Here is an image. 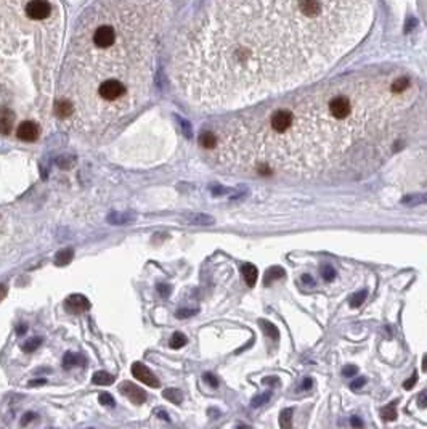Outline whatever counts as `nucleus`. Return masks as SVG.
Listing matches in <instances>:
<instances>
[{"mask_svg":"<svg viewBox=\"0 0 427 429\" xmlns=\"http://www.w3.org/2000/svg\"><path fill=\"white\" fill-rule=\"evenodd\" d=\"M137 216L134 212H111L108 216V222L112 225H129L134 223Z\"/></svg>","mask_w":427,"mask_h":429,"instance_id":"obj_11","label":"nucleus"},{"mask_svg":"<svg viewBox=\"0 0 427 429\" xmlns=\"http://www.w3.org/2000/svg\"><path fill=\"white\" fill-rule=\"evenodd\" d=\"M350 424L355 426V427H362V426H363V421H362V419H360L358 416H354L352 419H350Z\"/></svg>","mask_w":427,"mask_h":429,"instance_id":"obj_43","label":"nucleus"},{"mask_svg":"<svg viewBox=\"0 0 427 429\" xmlns=\"http://www.w3.org/2000/svg\"><path fill=\"white\" fill-rule=\"evenodd\" d=\"M410 86L411 82L408 77H397L391 82V90L397 93V95H403V93H406V90H410Z\"/></svg>","mask_w":427,"mask_h":429,"instance_id":"obj_14","label":"nucleus"},{"mask_svg":"<svg viewBox=\"0 0 427 429\" xmlns=\"http://www.w3.org/2000/svg\"><path fill=\"white\" fill-rule=\"evenodd\" d=\"M164 397L167 399V400H170V402L172 404H180L182 402V394L178 393L177 389H167V391H164Z\"/></svg>","mask_w":427,"mask_h":429,"instance_id":"obj_23","label":"nucleus"},{"mask_svg":"<svg viewBox=\"0 0 427 429\" xmlns=\"http://www.w3.org/2000/svg\"><path fill=\"white\" fill-rule=\"evenodd\" d=\"M369 0H217L189 32L180 81L199 105L240 106L315 79L360 41Z\"/></svg>","mask_w":427,"mask_h":429,"instance_id":"obj_1","label":"nucleus"},{"mask_svg":"<svg viewBox=\"0 0 427 429\" xmlns=\"http://www.w3.org/2000/svg\"><path fill=\"white\" fill-rule=\"evenodd\" d=\"M416 383H417V375H416V373H414V375H413V376H411L410 379H408V381H405L403 387H405V389H411V387H413V386H414Z\"/></svg>","mask_w":427,"mask_h":429,"instance_id":"obj_39","label":"nucleus"},{"mask_svg":"<svg viewBox=\"0 0 427 429\" xmlns=\"http://www.w3.org/2000/svg\"><path fill=\"white\" fill-rule=\"evenodd\" d=\"M15 123V114L12 109L0 108V134L8 135L12 132V127Z\"/></svg>","mask_w":427,"mask_h":429,"instance_id":"obj_10","label":"nucleus"},{"mask_svg":"<svg viewBox=\"0 0 427 429\" xmlns=\"http://www.w3.org/2000/svg\"><path fill=\"white\" fill-rule=\"evenodd\" d=\"M300 280H302V283H303V285H307V286H313V285H315V280H313L310 275H302V278H300Z\"/></svg>","mask_w":427,"mask_h":429,"instance_id":"obj_42","label":"nucleus"},{"mask_svg":"<svg viewBox=\"0 0 427 429\" xmlns=\"http://www.w3.org/2000/svg\"><path fill=\"white\" fill-rule=\"evenodd\" d=\"M260 325H262V330L267 333V336L268 338H271V339H278V330L275 328V325H271L270 322H267V320H260Z\"/></svg>","mask_w":427,"mask_h":429,"instance_id":"obj_19","label":"nucleus"},{"mask_svg":"<svg viewBox=\"0 0 427 429\" xmlns=\"http://www.w3.org/2000/svg\"><path fill=\"white\" fill-rule=\"evenodd\" d=\"M156 415H159L161 419H166V421H169V415H167V412H164V410H156Z\"/></svg>","mask_w":427,"mask_h":429,"instance_id":"obj_46","label":"nucleus"},{"mask_svg":"<svg viewBox=\"0 0 427 429\" xmlns=\"http://www.w3.org/2000/svg\"><path fill=\"white\" fill-rule=\"evenodd\" d=\"M211 191H212L214 197H222V194L226 193L228 190L223 188V186H220V185H212V186H211Z\"/></svg>","mask_w":427,"mask_h":429,"instance_id":"obj_37","label":"nucleus"},{"mask_svg":"<svg viewBox=\"0 0 427 429\" xmlns=\"http://www.w3.org/2000/svg\"><path fill=\"white\" fill-rule=\"evenodd\" d=\"M158 291L163 297H167L170 294V286L169 285H158Z\"/></svg>","mask_w":427,"mask_h":429,"instance_id":"obj_38","label":"nucleus"},{"mask_svg":"<svg viewBox=\"0 0 427 429\" xmlns=\"http://www.w3.org/2000/svg\"><path fill=\"white\" fill-rule=\"evenodd\" d=\"M336 270L331 267L329 264H326V265H323L321 267V277H323V280L325 282H333V280L336 278Z\"/></svg>","mask_w":427,"mask_h":429,"instance_id":"obj_22","label":"nucleus"},{"mask_svg":"<svg viewBox=\"0 0 427 429\" xmlns=\"http://www.w3.org/2000/svg\"><path fill=\"white\" fill-rule=\"evenodd\" d=\"M97 93L104 103H118L127 97V86L119 79H106L100 82Z\"/></svg>","mask_w":427,"mask_h":429,"instance_id":"obj_3","label":"nucleus"},{"mask_svg":"<svg viewBox=\"0 0 427 429\" xmlns=\"http://www.w3.org/2000/svg\"><path fill=\"white\" fill-rule=\"evenodd\" d=\"M132 375H134L135 378H138L141 383L148 384L149 387H159V384H161L159 379L154 376V373L149 371V368L140 362H135L134 365H132Z\"/></svg>","mask_w":427,"mask_h":429,"instance_id":"obj_5","label":"nucleus"},{"mask_svg":"<svg viewBox=\"0 0 427 429\" xmlns=\"http://www.w3.org/2000/svg\"><path fill=\"white\" fill-rule=\"evenodd\" d=\"M92 381L98 386H109V384L114 383V376L109 375V373H106V371H97L93 375Z\"/></svg>","mask_w":427,"mask_h":429,"instance_id":"obj_18","label":"nucleus"},{"mask_svg":"<svg viewBox=\"0 0 427 429\" xmlns=\"http://www.w3.org/2000/svg\"><path fill=\"white\" fill-rule=\"evenodd\" d=\"M198 142L203 148H206V150H212V148L217 146V135L211 132V130H203V132L199 134Z\"/></svg>","mask_w":427,"mask_h":429,"instance_id":"obj_13","label":"nucleus"},{"mask_svg":"<svg viewBox=\"0 0 427 429\" xmlns=\"http://www.w3.org/2000/svg\"><path fill=\"white\" fill-rule=\"evenodd\" d=\"M417 404H419L421 408L427 407V393H421L419 394V397H417Z\"/></svg>","mask_w":427,"mask_h":429,"instance_id":"obj_41","label":"nucleus"},{"mask_svg":"<svg viewBox=\"0 0 427 429\" xmlns=\"http://www.w3.org/2000/svg\"><path fill=\"white\" fill-rule=\"evenodd\" d=\"M39 126H37L35 123H32V121H24L23 124H20V127H18V138L20 140H24V142H35L37 137H39Z\"/></svg>","mask_w":427,"mask_h":429,"instance_id":"obj_8","label":"nucleus"},{"mask_svg":"<svg viewBox=\"0 0 427 429\" xmlns=\"http://www.w3.org/2000/svg\"><path fill=\"white\" fill-rule=\"evenodd\" d=\"M74 111H75V106H74V103H71L69 100H58L55 103V113L61 119L72 116Z\"/></svg>","mask_w":427,"mask_h":429,"instance_id":"obj_12","label":"nucleus"},{"mask_svg":"<svg viewBox=\"0 0 427 429\" xmlns=\"http://www.w3.org/2000/svg\"><path fill=\"white\" fill-rule=\"evenodd\" d=\"M358 373V368L355 367V365H347L344 370H342V375L345 376V378H352V376H355Z\"/></svg>","mask_w":427,"mask_h":429,"instance_id":"obj_33","label":"nucleus"},{"mask_svg":"<svg viewBox=\"0 0 427 429\" xmlns=\"http://www.w3.org/2000/svg\"><path fill=\"white\" fill-rule=\"evenodd\" d=\"M74 163H75V158H72V156H60V158H56V164H58L61 169H69V167H72Z\"/></svg>","mask_w":427,"mask_h":429,"instance_id":"obj_27","label":"nucleus"},{"mask_svg":"<svg viewBox=\"0 0 427 429\" xmlns=\"http://www.w3.org/2000/svg\"><path fill=\"white\" fill-rule=\"evenodd\" d=\"M42 384H45V379H32L29 383V386H42Z\"/></svg>","mask_w":427,"mask_h":429,"instance_id":"obj_48","label":"nucleus"},{"mask_svg":"<svg viewBox=\"0 0 427 429\" xmlns=\"http://www.w3.org/2000/svg\"><path fill=\"white\" fill-rule=\"evenodd\" d=\"M64 309L69 314H82L90 309V302L82 294H71L64 302Z\"/></svg>","mask_w":427,"mask_h":429,"instance_id":"obj_7","label":"nucleus"},{"mask_svg":"<svg viewBox=\"0 0 427 429\" xmlns=\"http://www.w3.org/2000/svg\"><path fill=\"white\" fill-rule=\"evenodd\" d=\"M182 219L188 223V225H212L215 222L212 216L203 212H186L182 216Z\"/></svg>","mask_w":427,"mask_h":429,"instance_id":"obj_9","label":"nucleus"},{"mask_svg":"<svg viewBox=\"0 0 427 429\" xmlns=\"http://www.w3.org/2000/svg\"><path fill=\"white\" fill-rule=\"evenodd\" d=\"M291 418H292V410L291 408L283 410L281 416H280V426L281 427H289L291 426Z\"/></svg>","mask_w":427,"mask_h":429,"instance_id":"obj_29","label":"nucleus"},{"mask_svg":"<svg viewBox=\"0 0 427 429\" xmlns=\"http://www.w3.org/2000/svg\"><path fill=\"white\" fill-rule=\"evenodd\" d=\"M427 203V193H414V194H406V197L402 198V204L405 206H419V204H425Z\"/></svg>","mask_w":427,"mask_h":429,"instance_id":"obj_16","label":"nucleus"},{"mask_svg":"<svg viewBox=\"0 0 427 429\" xmlns=\"http://www.w3.org/2000/svg\"><path fill=\"white\" fill-rule=\"evenodd\" d=\"M365 378H357V379H354L352 383H350V389H354V391H358L360 387H363L365 386Z\"/></svg>","mask_w":427,"mask_h":429,"instance_id":"obj_36","label":"nucleus"},{"mask_svg":"<svg viewBox=\"0 0 427 429\" xmlns=\"http://www.w3.org/2000/svg\"><path fill=\"white\" fill-rule=\"evenodd\" d=\"M52 4L49 0H29L26 4V16L31 21H44L52 15Z\"/></svg>","mask_w":427,"mask_h":429,"instance_id":"obj_4","label":"nucleus"},{"mask_svg":"<svg viewBox=\"0 0 427 429\" xmlns=\"http://www.w3.org/2000/svg\"><path fill=\"white\" fill-rule=\"evenodd\" d=\"M42 344V338H31V339H27L26 342H24V346H23V350L24 352H34L37 347H39Z\"/></svg>","mask_w":427,"mask_h":429,"instance_id":"obj_24","label":"nucleus"},{"mask_svg":"<svg viewBox=\"0 0 427 429\" xmlns=\"http://www.w3.org/2000/svg\"><path fill=\"white\" fill-rule=\"evenodd\" d=\"M284 275V270L281 268V267H273V268H270L268 272H267V275H265V285H268L270 283V280L273 278H281Z\"/></svg>","mask_w":427,"mask_h":429,"instance_id":"obj_25","label":"nucleus"},{"mask_svg":"<svg viewBox=\"0 0 427 429\" xmlns=\"http://www.w3.org/2000/svg\"><path fill=\"white\" fill-rule=\"evenodd\" d=\"M312 386H313L312 378H305V379L302 381V384H300V391H308V389H312Z\"/></svg>","mask_w":427,"mask_h":429,"instance_id":"obj_40","label":"nucleus"},{"mask_svg":"<svg viewBox=\"0 0 427 429\" xmlns=\"http://www.w3.org/2000/svg\"><path fill=\"white\" fill-rule=\"evenodd\" d=\"M270 396H271V394L268 393V391H267V393H262V394H259V396H255V397L252 399V402H251L252 407L257 408V407H260V405H263V404H267L268 400H270Z\"/></svg>","mask_w":427,"mask_h":429,"instance_id":"obj_28","label":"nucleus"},{"mask_svg":"<svg viewBox=\"0 0 427 429\" xmlns=\"http://www.w3.org/2000/svg\"><path fill=\"white\" fill-rule=\"evenodd\" d=\"M74 257V251L72 248H66V249H61L58 254L55 256V264L56 265H68L71 260Z\"/></svg>","mask_w":427,"mask_h":429,"instance_id":"obj_17","label":"nucleus"},{"mask_svg":"<svg viewBox=\"0 0 427 429\" xmlns=\"http://www.w3.org/2000/svg\"><path fill=\"white\" fill-rule=\"evenodd\" d=\"M204 381H206L209 386H212V387L219 386V381H217V378H215L214 375H211V373H206V375H204Z\"/></svg>","mask_w":427,"mask_h":429,"instance_id":"obj_35","label":"nucleus"},{"mask_svg":"<svg viewBox=\"0 0 427 429\" xmlns=\"http://www.w3.org/2000/svg\"><path fill=\"white\" fill-rule=\"evenodd\" d=\"M34 416H35L34 413H27V415H26V418H23V421H21V423H23V424H27V423L31 421V419H34Z\"/></svg>","mask_w":427,"mask_h":429,"instance_id":"obj_49","label":"nucleus"},{"mask_svg":"<svg viewBox=\"0 0 427 429\" xmlns=\"http://www.w3.org/2000/svg\"><path fill=\"white\" fill-rule=\"evenodd\" d=\"M366 296H368V291H366V290L355 293L352 297H350V307H352V309H357V307H360V305L363 304V301L366 299Z\"/></svg>","mask_w":427,"mask_h":429,"instance_id":"obj_20","label":"nucleus"},{"mask_svg":"<svg viewBox=\"0 0 427 429\" xmlns=\"http://www.w3.org/2000/svg\"><path fill=\"white\" fill-rule=\"evenodd\" d=\"M178 123H180V126H182V130H183L185 137L191 138V135H193V130H191V126H189V123H188V121H186V119H183V118H178Z\"/></svg>","mask_w":427,"mask_h":429,"instance_id":"obj_31","label":"nucleus"},{"mask_svg":"<svg viewBox=\"0 0 427 429\" xmlns=\"http://www.w3.org/2000/svg\"><path fill=\"white\" fill-rule=\"evenodd\" d=\"M186 344V336L183 333H174L172 339H170V347L172 349H180Z\"/></svg>","mask_w":427,"mask_h":429,"instance_id":"obj_21","label":"nucleus"},{"mask_svg":"<svg viewBox=\"0 0 427 429\" xmlns=\"http://www.w3.org/2000/svg\"><path fill=\"white\" fill-rule=\"evenodd\" d=\"M241 272H243V277L246 280V283H248V286H254L255 282H257V277H259V272H257V268H255V265L244 264L241 267Z\"/></svg>","mask_w":427,"mask_h":429,"instance_id":"obj_15","label":"nucleus"},{"mask_svg":"<svg viewBox=\"0 0 427 429\" xmlns=\"http://www.w3.org/2000/svg\"><path fill=\"white\" fill-rule=\"evenodd\" d=\"M100 404L106 405V407H114V405H116L114 399H112V396L108 394V393H103V394L100 396Z\"/></svg>","mask_w":427,"mask_h":429,"instance_id":"obj_32","label":"nucleus"},{"mask_svg":"<svg viewBox=\"0 0 427 429\" xmlns=\"http://www.w3.org/2000/svg\"><path fill=\"white\" fill-rule=\"evenodd\" d=\"M7 293H8V288H7L5 285H2V283H0V301H2V299H5Z\"/></svg>","mask_w":427,"mask_h":429,"instance_id":"obj_44","label":"nucleus"},{"mask_svg":"<svg viewBox=\"0 0 427 429\" xmlns=\"http://www.w3.org/2000/svg\"><path fill=\"white\" fill-rule=\"evenodd\" d=\"M414 24H416V21L413 20V18H410V20H408V23H406V27H405V32H410L413 27H414Z\"/></svg>","mask_w":427,"mask_h":429,"instance_id":"obj_45","label":"nucleus"},{"mask_svg":"<svg viewBox=\"0 0 427 429\" xmlns=\"http://www.w3.org/2000/svg\"><path fill=\"white\" fill-rule=\"evenodd\" d=\"M381 416L384 421H394V419L397 418V412H395V404H392L391 407H385L382 408L381 412Z\"/></svg>","mask_w":427,"mask_h":429,"instance_id":"obj_26","label":"nucleus"},{"mask_svg":"<svg viewBox=\"0 0 427 429\" xmlns=\"http://www.w3.org/2000/svg\"><path fill=\"white\" fill-rule=\"evenodd\" d=\"M75 363H77V357H75L72 352H68V354H66V356L63 357V367H64L66 370L72 368Z\"/></svg>","mask_w":427,"mask_h":429,"instance_id":"obj_30","label":"nucleus"},{"mask_svg":"<svg viewBox=\"0 0 427 429\" xmlns=\"http://www.w3.org/2000/svg\"><path fill=\"white\" fill-rule=\"evenodd\" d=\"M119 391L124 396H127V399H130V402L135 404V405L143 404L145 400H146V393H145V391L141 389V387H138L137 384L130 383V381H124V383L119 386Z\"/></svg>","mask_w":427,"mask_h":429,"instance_id":"obj_6","label":"nucleus"},{"mask_svg":"<svg viewBox=\"0 0 427 429\" xmlns=\"http://www.w3.org/2000/svg\"><path fill=\"white\" fill-rule=\"evenodd\" d=\"M387 118H363V106H357L350 93L336 92L313 95L296 106L275 108L260 129L248 126L236 137L235 156L248 150L236 164L260 177L273 175H321L329 166L344 160L347 151L363 145L371 132L382 127Z\"/></svg>","mask_w":427,"mask_h":429,"instance_id":"obj_2","label":"nucleus"},{"mask_svg":"<svg viewBox=\"0 0 427 429\" xmlns=\"http://www.w3.org/2000/svg\"><path fill=\"white\" fill-rule=\"evenodd\" d=\"M26 331H27L26 325H23V323H21V325H18V326H16V333H18V334H24Z\"/></svg>","mask_w":427,"mask_h":429,"instance_id":"obj_47","label":"nucleus"},{"mask_svg":"<svg viewBox=\"0 0 427 429\" xmlns=\"http://www.w3.org/2000/svg\"><path fill=\"white\" fill-rule=\"evenodd\" d=\"M196 314V310H191V309H180V310H177V319H188V317H191V315H195Z\"/></svg>","mask_w":427,"mask_h":429,"instance_id":"obj_34","label":"nucleus"},{"mask_svg":"<svg viewBox=\"0 0 427 429\" xmlns=\"http://www.w3.org/2000/svg\"><path fill=\"white\" fill-rule=\"evenodd\" d=\"M422 370L424 371H427V356L424 357V360H422Z\"/></svg>","mask_w":427,"mask_h":429,"instance_id":"obj_50","label":"nucleus"}]
</instances>
